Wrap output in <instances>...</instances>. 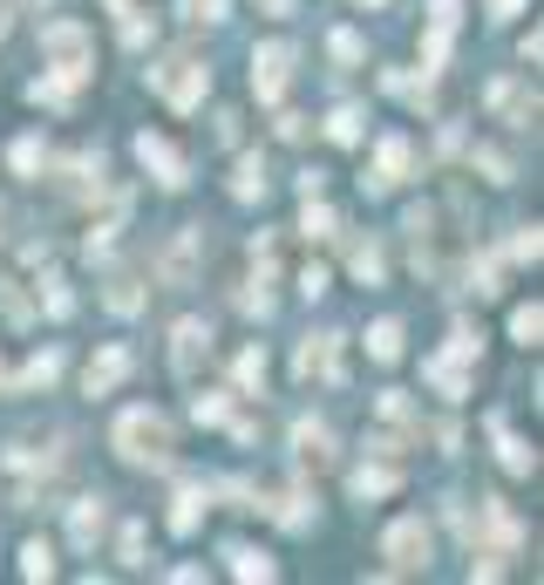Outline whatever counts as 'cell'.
Wrapping results in <instances>:
<instances>
[{
  "label": "cell",
  "instance_id": "cell-1",
  "mask_svg": "<svg viewBox=\"0 0 544 585\" xmlns=\"http://www.w3.org/2000/svg\"><path fill=\"white\" fill-rule=\"evenodd\" d=\"M109 443H116L123 463H150V470H164V463H171V422L157 409H123L116 429H109Z\"/></svg>",
  "mask_w": 544,
  "mask_h": 585
},
{
  "label": "cell",
  "instance_id": "cell-2",
  "mask_svg": "<svg viewBox=\"0 0 544 585\" xmlns=\"http://www.w3.org/2000/svg\"><path fill=\"white\" fill-rule=\"evenodd\" d=\"M150 89H157L171 109H198L205 89H211V68H205V62H191V55H171V62L150 68Z\"/></svg>",
  "mask_w": 544,
  "mask_h": 585
},
{
  "label": "cell",
  "instance_id": "cell-3",
  "mask_svg": "<svg viewBox=\"0 0 544 585\" xmlns=\"http://www.w3.org/2000/svg\"><path fill=\"white\" fill-rule=\"evenodd\" d=\"M286 83H293V42H265V48L252 55V96H259V102H280Z\"/></svg>",
  "mask_w": 544,
  "mask_h": 585
},
{
  "label": "cell",
  "instance_id": "cell-4",
  "mask_svg": "<svg viewBox=\"0 0 544 585\" xmlns=\"http://www.w3.org/2000/svg\"><path fill=\"white\" fill-rule=\"evenodd\" d=\"M381 552H388V565H395V572H415V565H429V531H422V518H402V524H388Z\"/></svg>",
  "mask_w": 544,
  "mask_h": 585
},
{
  "label": "cell",
  "instance_id": "cell-5",
  "mask_svg": "<svg viewBox=\"0 0 544 585\" xmlns=\"http://www.w3.org/2000/svg\"><path fill=\"white\" fill-rule=\"evenodd\" d=\"M137 158H143V171H157L164 191H184V184H191V164L177 158L164 137H150V130H143V137H137Z\"/></svg>",
  "mask_w": 544,
  "mask_h": 585
},
{
  "label": "cell",
  "instance_id": "cell-6",
  "mask_svg": "<svg viewBox=\"0 0 544 585\" xmlns=\"http://www.w3.org/2000/svg\"><path fill=\"white\" fill-rule=\"evenodd\" d=\"M456 21H463V0H436V14H429V42H422V68H443L449 62V42H456Z\"/></svg>",
  "mask_w": 544,
  "mask_h": 585
},
{
  "label": "cell",
  "instance_id": "cell-7",
  "mask_svg": "<svg viewBox=\"0 0 544 585\" xmlns=\"http://www.w3.org/2000/svg\"><path fill=\"white\" fill-rule=\"evenodd\" d=\"M171 340H177V347H171V368L191 381V375H198V361L211 355V327H205V321H177V334H171Z\"/></svg>",
  "mask_w": 544,
  "mask_h": 585
},
{
  "label": "cell",
  "instance_id": "cell-8",
  "mask_svg": "<svg viewBox=\"0 0 544 585\" xmlns=\"http://www.w3.org/2000/svg\"><path fill=\"white\" fill-rule=\"evenodd\" d=\"M293 368L306 375V381H314V375H340V334H306V347H300V355H293Z\"/></svg>",
  "mask_w": 544,
  "mask_h": 585
},
{
  "label": "cell",
  "instance_id": "cell-9",
  "mask_svg": "<svg viewBox=\"0 0 544 585\" xmlns=\"http://www.w3.org/2000/svg\"><path fill=\"white\" fill-rule=\"evenodd\" d=\"M198 239H205V231H177V239L164 246V259H157L164 286H184V280H191V266H198Z\"/></svg>",
  "mask_w": 544,
  "mask_h": 585
},
{
  "label": "cell",
  "instance_id": "cell-10",
  "mask_svg": "<svg viewBox=\"0 0 544 585\" xmlns=\"http://www.w3.org/2000/svg\"><path fill=\"white\" fill-rule=\"evenodd\" d=\"M409 177V137H381L374 150V191H395Z\"/></svg>",
  "mask_w": 544,
  "mask_h": 585
},
{
  "label": "cell",
  "instance_id": "cell-11",
  "mask_svg": "<svg viewBox=\"0 0 544 585\" xmlns=\"http://www.w3.org/2000/svg\"><path fill=\"white\" fill-rule=\"evenodd\" d=\"M123 375H130V355H123V347H102V355L89 361V396H109Z\"/></svg>",
  "mask_w": 544,
  "mask_h": 585
},
{
  "label": "cell",
  "instance_id": "cell-12",
  "mask_svg": "<svg viewBox=\"0 0 544 585\" xmlns=\"http://www.w3.org/2000/svg\"><path fill=\"white\" fill-rule=\"evenodd\" d=\"M293 443H300V463H314V470H320V463H334V436H327V422H300V429H293Z\"/></svg>",
  "mask_w": 544,
  "mask_h": 585
},
{
  "label": "cell",
  "instance_id": "cell-13",
  "mask_svg": "<svg viewBox=\"0 0 544 585\" xmlns=\"http://www.w3.org/2000/svg\"><path fill=\"white\" fill-rule=\"evenodd\" d=\"M198 518H205V490H198V484H184L177 503H171V531L191 538V531H198Z\"/></svg>",
  "mask_w": 544,
  "mask_h": 585
},
{
  "label": "cell",
  "instance_id": "cell-14",
  "mask_svg": "<svg viewBox=\"0 0 544 585\" xmlns=\"http://www.w3.org/2000/svg\"><path fill=\"white\" fill-rule=\"evenodd\" d=\"M395 484H402V477L388 470V463H368V470H355V497H361V503H368V497H388Z\"/></svg>",
  "mask_w": 544,
  "mask_h": 585
},
{
  "label": "cell",
  "instance_id": "cell-15",
  "mask_svg": "<svg viewBox=\"0 0 544 585\" xmlns=\"http://www.w3.org/2000/svg\"><path fill=\"white\" fill-rule=\"evenodd\" d=\"M368 355H374V361H402V327H395V321H374Z\"/></svg>",
  "mask_w": 544,
  "mask_h": 585
},
{
  "label": "cell",
  "instance_id": "cell-16",
  "mask_svg": "<svg viewBox=\"0 0 544 585\" xmlns=\"http://www.w3.org/2000/svg\"><path fill=\"white\" fill-rule=\"evenodd\" d=\"M259 191H265V164L239 158V171H231V198H259Z\"/></svg>",
  "mask_w": 544,
  "mask_h": 585
},
{
  "label": "cell",
  "instance_id": "cell-17",
  "mask_svg": "<svg viewBox=\"0 0 544 585\" xmlns=\"http://www.w3.org/2000/svg\"><path fill=\"white\" fill-rule=\"evenodd\" d=\"M355 280H361V286H381V246H374V239L355 246Z\"/></svg>",
  "mask_w": 544,
  "mask_h": 585
},
{
  "label": "cell",
  "instance_id": "cell-18",
  "mask_svg": "<svg viewBox=\"0 0 544 585\" xmlns=\"http://www.w3.org/2000/svg\"><path fill=\"white\" fill-rule=\"evenodd\" d=\"M422 375H429V381L443 388V396H449V402L463 396V361H429V368H422Z\"/></svg>",
  "mask_w": 544,
  "mask_h": 585
},
{
  "label": "cell",
  "instance_id": "cell-19",
  "mask_svg": "<svg viewBox=\"0 0 544 585\" xmlns=\"http://www.w3.org/2000/svg\"><path fill=\"white\" fill-rule=\"evenodd\" d=\"M300 231H306V239H327V231H334V212H327L320 198H306V212H300Z\"/></svg>",
  "mask_w": 544,
  "mask_h": 585
},
{
  "label": "cell",
  "instance_id": "cell-20",
  "mask_svg": "<svg viewBox=\"0 0 544 585\" xmlns=\"http://www.w3.org/2000/svg\"><path fill=\"white\" fill-rule=\"evenodd\" d=\"M537 334H544V314H537V306H518V314H511V340L537 347Z\"/></svg>",
  "mask_w": 544,
  "mask_h": 585
},
{
  "label": "cell",
  "instance_id": "cell-21",
  "mask_svg": "<svg viewBox=\"0 0 544 585\" xmlns=\"http://www.w3.org/2000/svg\"><path fill=\"white\" fill-rule=\"evenodd\" d=\"M327 137H334V143H361V116H355V109H334V116H327Z\"/></svg>",
  "mask_w": 544,
  "mask_h": 585
},
{
  "label": "cell",
  "instance_id": "cell-22",
  "mask_svg": "<svg viewBox=\"0 0 544 585\" xmlns=\"http://www.w3.org/2000/svg\"><path fill=\"white\" fill-rule=\"evenodd\" d=\"M102 531V503H75V544H96Z\"/></svg>",
  "mask_w": 544,
  "mask_h": 585
},
{
  "label": "cell",
  "instance_id": "cell-23",
  "mask_svg": "<svg viewBox=\"0 0 544 585\" xmlns=\"http://www.w3.org/2000/svg\"><path fill=\"white\" fill-rule=\"evenodd\" d=\"M231 572L239 578H272V559L265 552H231Z\"/></svg>",
  "mask_w": 544,
  "mask_h": 585
},
{
  "label": "cell",
  "instance_id": "cell-24",
  "mask_svg": "<svg viewBox=\"0 0 544 585\" xmlns=\"http://www.w3.org/2000/svg\"><path fill=\"white\" fill-rule=\"evenodd\" d=\"M21 572H28V578H48V572H55V552H48V544H28V552H21Z\"/></svg>",
  "mask_w": 544,
  "mask_h": 585
},
{
  "label": "cell",
  "instance_id": "cell-25",
  "mask_svg": "<svg viewBox=\"0 0 544 585\" xmlns=\"http://www.w3.org/2000/svg\"><path fill=\"white\" fill-rule=\"evenodd\" d=\"M55 368H62L55 355H34V361L21 368V388H42V381H55Z\"/></svg>",
  "mask_w": 544,
  "mask_h": 585
},
{
  "label": "cell",
  "instance_id": "cell-26",
  "mask_svg": "<svg viewBox=\"0 0 544 585\" xmlns=\"http://www.w3.org/2000/svg\"><path fill=\"white\" fill-rule=\"evenodd\" d=\"M531 463H537V456H531V449H524L518 436H503V470H511V477H524Z\"/></svg>",
  "mask_w": 544,
  "mask_h": 585
},
{
  "label": "cell",
  "instance_id": "cell-27",
  "mask_svg": "<svg viewBox=\"0 0 544 585\" xmlns=\"http://www.w3.org/2000/svg\"><path fill=\"white\" fill-rule=\"evenodd\" d=\"M14 171H21V177L42 171V143H34V137H21V143H14Z\"/></svg>",
  "mask_w": 544,
  "mask_h": 585
},
{
  "label": "cell",
  "instance_id": "cell-28",
  "mask_svg": "<svg viewBox=\"0 0 544 585\" xmlns=\"http://www.w3.org/2000/svg\"><path fill=\"white\" fill-rule=\"evenodd\" d=\"M109 306H116V314H137V306H143V293H137L130 280H116V286H109Z\"/></svg>",
  "mask_w": 544,
  "mask_h": 585
},
{
  "label": "cell",
  "instance_id": "cell-29",
  "mask_svg": "<svg viewBox=\"0 0 544 585\" xmlns=\"http://www.w3.org/2000/svg\"><path fill=\"white\" fill-rule=\"evenodd\" d=\"M239 381H246V388L265 381V355H259V347H246V355H239Z\"/></svg>",
  "mask_w": 544,
  "mask_h": 585
},
{
  "label": "cell",
  "instance_id": "cell-30",
  "mask_svg": "<svg viewBox=\"0 0 544 585\" xmlns=\"http://www.w3.org/2000/svg\"><path fill=\"white\" fill-rule=\"evenodd\" d=\"M191 415H198V422H225L231 402H225V396H198V402H191Z\"/></svg>",
  "mask_w": 544,
  "mask_h": 585
},
{
  "label": "cell",
  "instance_id": "cell-31",
  "mask_svg": "<svg viewBox=\"0 0 544 585\" xmlns=\"http://www.w3.org/2000/svg\"><path fill=\"white\" fill-rule=\"evenodd\" d=\"M191 21H225V0H184Z\"/></svg>",
  "mask_w": 544,
  "mask_h": 585
},
{
  "label": "cell",
  "instance_id": "cell-32",
  "mask_svg": "<svg viewBox=\"0 0 544 585\" xmlns=\"http://www.w3.org/2000/svg\"><path fill=\"white\" fill-rule=\"evenodd\" d=\"M334 55H340V62H361V34L340 28V34H334Z\"/></svg>",
  "mask_w": 544,
  "mask_h": 585
},
{
  "label": "cell",
  "instance_id": "cell-33",
  "mask_svg": "<svg viewBox=\"0 0 544 585\" xmlns=\"http://www.w3.org/2000/svg\"><path fill=\"white\" fill-rule=\"evenodd\" d=\"M511 259H537V225H531V231H518V239H511Z\"/></svg>",
  "mask_w": 544,
  "mask_h": 585
},
{
  "label": "cell",
  "instance_id": "cell-34",
  "mask_svg": "<svg viewBox=\"0 0 544 585\" xmlns=\"http://www.w3.org/2000/svg\"><path fill=\"white\" fill-rule=\"evenodd\" d=\"M123 559H130V565H143V531H137V524L123 531Z\"/></svg>",
  "mask_w": 544,
  "mask_h": 585
},
{
  "label": "cell",
  "instance_id": "cell-35",
  "mask_svg": "<svg viewBox=\"0 0 544 585\" xmlns=\"http://www.w3.org/2000/svg\"><path fill=\"white\" fill-rule=\"evenodd\" d=\"M518 8H524V0H490V14H497V21H511Z\"/></svg>",
  "mask_w": 544,
  "mask_h": 585
},
{
  "label": "cell",
  "instance_id": "cell-36",
  "mask_svg": "<svg viewBox=\"0 0 544 585\" xmlns=\"http://www.w3.org/2000/svg\"><path fill=\"white\" fill-rule=\"evenodd\" d=\"M0 34H8V0H0Z\"/></svg>",
  "mask_w": 544,
  "mask_h": 585
},
{
  "label": "cell",
  "instance_id": "cell-37",
  "mask_svg": "<svg viewBox=\"0 0 544 585\" xmlns=\"http://www.w3.org/2000/svg\"><path fill=\"white\" fill-rule=\"evenodd\" d=\"M361 8H381V0H361Z\"/></svg>",
  "mask_w": 544,
  "mask_h": 585
}]
</instances>
